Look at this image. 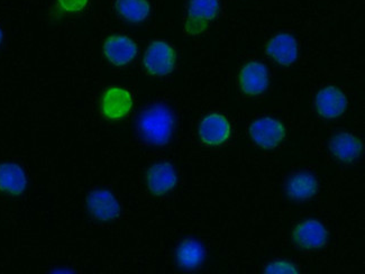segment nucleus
<instances>
[{
  "mask_svg": "<svg viewBox=\"0 0 365 274\" xmlns=\"http://www.w3.org/2000/svg\"><path fill=\"white\" fill-rule=\"evenodd\" d=\"M240 83L247 95L257 96L262 93L269 85L267 66L257 61L249 62L241 70Z\"/></svg>",
  "mask_w": 365,
  "mask_h": 274,
  "instance_id": "423d86ee",
  "label": "nucleus"
},
{
  "mask_svg": "<svg viewBox=\"0 0 365 274\" xmlns=\"http://www.w3.org/2000/svg\"><path fill=\"white\" fill-rule=\"evenodd\" d=\"M103 53L115 66H125L134 60L138 54V46L124 35H113L103 43Z\"/></svg>",
  "mask_w": 365,
  "mask_h": 274,
  "instance_id": "20e7f679",
  "label": "nucleus"
},
{
  "mask_svg": "<svg viewBox=\"0 0 365 274\" xmlns=\"http://www.w3.org/2000/svg\"><path fill=\"white\" fill-rule=\"evenodd\" d=\"M146 71L153 76H165L173 71L175 64V52L171 45L163 41L151 43L144 56Z\"/></svg>",
  "mask_w": 365,
  "mask_h": 274,
  "instance_id": "f03ea898",
  "label": "nucleus"
},
{
  "mask_svg": "<svg viewBox=\"0 0 365 274\" xmlns=\"http://www.w3.org/2000/svg\"><path fill=\"white\" fill-rule=\"evenodd\" d=\"M230 123L225 117L212 113L201 121L199 135L202 142L208 146H220L230 137Z\"/></svg>",
  "mask_w": 365,
  "mask_h": 274,
  "instance_id": "9b49d317",
  "label": "nucleus"
},
{
  "mask_svg": "<svg viewBox=\"0 0 365 274\" xmlns=\"http://www.w3.org/2000/svg\"><path fill=\"white\" fill-rule=\"evenodd\" d=\"M284 127L270 117L257 119L252 123L250 134L257 146L271 150L278 146L284 136Z\"/></svg>",
  "mask_w": 365,
  "mask_h": 274,
  "instance_id": "7ed1b4c3",
  "label": "nucleus"
},
{
  "mask_svg": "<svg viewBox=\"0 0 365 274\" xmlns=\"http://www.w3.org/2000/svg\"><path fill=\"white\" fill-rule=\"evenodd\" d=\"M347 101L339 88L327 87L316 96V108L325 118H336L344 113Z\"/></svg>",
  "mask_w": 365,
  "mask_h": 274,
  "instance_id": "1a4fd4ad",
  "label": "nucleus"
},
{
  "mask_svg": "<svg viewBox=\"0 0 365 274\" xmlns=\"http://www.w3.org/2000/svg\"><path fill=\"white\" fill-rule=\"evenodd\" d=\"M175 119L165 105H154L138 117V132L148 144L165 146L173 136Z\"/></svg>",
  "mask_w": 365,
  "mask_h": 274,
  "instance_id": "f257e3e1",
  "label": "nucleus"
},
{
  "mask_svg": "<svg viewBox=\"0 0 365 274\" xmlns=\"http://www.w3.org/2000/svg\"><path fill=\"white\" fill-rule=\"evenodd\" d=\"M178 177L175 168L170 163L154 164L148 171V186L156 196L169 193L177 185Z\"/></svg>",
  "mask_w": 365,
  "mask_h": 274,
  "instance_id": "f8f14e48",
  "label": "nucleus"
},
{
  "mask_svg": "<svg viewBox=\"0 0 365 274\" xmlns=\"http://www.w3.org/2000/svg\"><path fill=\"white\" fill-rule=\"evenodd\" d=\"M317 180L308 172L294 174L287 183V193L296 201L309 199L317 193Z\"/></svg>",
  "mask_w": 365,
  "mask_h": 274,
  "instance_id": "2eb2a0df",
  "label": "nucleus"
},
{
  "mask_svg": "<svg viewBox=\"0 0 365 274\" xmlns=\"http://www.w3.org/2000/svg\"><path fill=\"white\" fill-rule=\"evenodd\" d=\"M3 39H4L3 31H1V29H0V44H1V42H3Z\"/></svg>",
  "mask_w": 365,
  "mask_h": 274,
  "instance_id": "412c9836",
  "label": "nucleus"
},
{
  "mask_svg": "<svg viewBox=\"0 0 365 274\" xmlns=\"http://www.w3.org/2000/svg\"><path fill=\"white\" fill-rule=\"evenodd\" d=\"M267 56L282 66H290L298 58V43L287 33L275 35L267 45Z\"/></svg>",
  "mask_w": 365,
  "mask_h": 274,
  "instance_id": "6e6552de",
  "label": "nucleus"
},
{
  "mask_svg": "<svg viewBox=\"0 0 365 274\" xmlns=\"http://www.w3.org/2000/svg\"><path fill=\"white\" fill-rule=\"evenodd\" d=\"M331 153L345 162H352L361 156L362 142L349 133H337L329 142Z\"/></svg>",
  "mask_w": 365,
  "mask_h": 274,
  "instance_id": "ddd939ff",
  "label": "nucleus"
},
{
  "mask_svg": "<svg viewBox=\"0 0 365 274\" xmlns=\"http://www.w3.org/2000/svg\"><path fill=\"white\" fill-rule=\"evenodd\" d=\"M88 208L99 220H111L120 213L118 201L108 190H95L87 198Z\"/></svg>",
  "mask_w": 365,
  "mask_h": 274,
  "instance_id": "0eeeda50",
  "label": "nucleus"
},
{
  "mask_svg": "<svg viewBox=\"0 0 365 274\" xmlns=\"http://www.w3.org/2000/svg\"><path fill=\"white\" fill-rule=\"evenodd\" d=\"M116 9L128 21L140 23L148 19L151 9L148 0H117Z\"/></svg>",
  "mask_w": 365,
  "mask_h": 274,
  "instance_id": "f3484780",
  "label": "nucleus"
},
{
  "mask_svg": "<svg viewBox=\"0 0 365 274\" xmlns=\"http://www.w3.org/2000/svg\"><path fill=\"white\" fill-rule=\"evenodd\" d=\"M267 273H298V269L294 264L287 261H274L267 266Z\"/></svg>",
  "mask_w": 365,
  "mask_h": 274,
  "instance_id": "6ab92c4d",
  "label": "nucleus"
},
{
  "mask_svg": "<svg viewBox=\"0 0 365 274\" xmlns=\"http://www.w3.org/2000/svg\"><path fill=\"white\" fill-rule=\"evenodd\" d=\"M27 180L25 172L16 163L0 164V190L19 196L24 193Z\"/></svg>",
  "mask_w": 365,
  "mask_h": 274,
  "instance_id": "4468645a",
  "label": "nucleus"
},
{
  "mask_svg": "<svg viewBox=\"0 0 365 274\" xmlns=\"http://www.w3.org/2000/svg\"><path fill=\"white\" fill-rule=\"evenodd\" d=\"M220 11L218 0H190L188 19H196L208 24V21L217 16Z\"/></svg>",
  "mask_w": 365,
  "mask_h": 274,
  "instance_id": "a211bd4d",
  "label": "nucleus"
},
{
  "mask_svg": "<svg viewBox=\"0 0 365 274\" xmlns=\"http://www.w3.org/2000/svg\"><path fill=\"white\" fill-rule=\"evenodd\" d=\"M205 250L200 243L195 240H185L177 250V261L183 269H196L202 263Z\"/></svg>",
  "mask_w": 365,
  "mask_h": 274,
  "instance_id": "dca6fc26",
  "label": "nucleus"
},
{
  "mask_svg": "<svg viewBox=\"0 0 365 274\" xmlns=\"http://www.w3.org/2000/svg\"><path fill=\"white\" fill-rule=\"evenodd\" d=\"M58 5L63 11L78 13L86 9L89 0H58Z\"/></svg>",
  "mask_w": 365,
  "mask_h": 274,
  "instance_id": "aec40b11",
  "label": "nucleus"
},
{
  "mask_svg": "<svg viewBox=\"0 0 365 274\" xmlns=\"http://www.w3.org/2000/svg\"><path fill=\"white\" fill-rule=\"evenodd\" d=\"M133 99L128 90L113 87L107 90L101 101V111L109 119H120L132 109Z\"/></svg>",
  "mask_w": 365,
  "mask_h": 274,
  "instance_id": "39448f33",
  "label": "nucleus"
},
{
  "mask_svg": "<svg viewBox=\"0 0 365 274\" xmlns=\"http://www.w3.org/2000/svg\"><path fill=\"white\" fill-rule=\"evenodd\" d=\"M292 238L300 248H319L327 242V230L322 223L307 220L296 227Z\"/></svg>",
  "mask_w": 365,
  "mask_h": 274,
  "instance_id": "9d476101",
  "label": "nucleus"
}]
</instances>
